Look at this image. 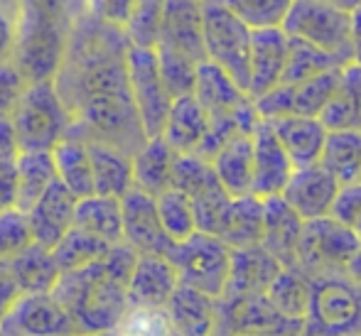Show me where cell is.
Segmentation results:
<instances>
[{"instance_id":"cell-1","label":"cell","mask_w":361,"mask_h":336,"mask_svg":"<svg viewBox=\"0 0 361 336\" xmlns=\"http://www.w3.org/2000/svg\"><path fill=\"white\" fill-rule=\"evenodd\" d=\"M128 44L118 27L106 25L84 8L72 25L54 86L72 118L67 135L99 140L133 155L147 135L126 76Z\"/></svg>"},{"instance_id":"cell-2","label":"cell","mask_w":361,"mask_h":336,"mask_svg":"<svg viewBox=\"0 0 361 336\" xmlns=\"http://www.w3.org/2000/svg\"><path fill=\"white\" fill-rule=\"evenodd\" d=\"M138 253L128 243L109 248L104 261L94 266L64 270L49 290L72 319L76 336L111 332L128 309L126 285L135 268Z\"/></svg>"},{"instance_id":"cell-3","label":"cell","mask_w":361,"mask_h":336,"mask_svg":"<svg viewBox=\"0 0 361 336\" xmlns=\"http://www.w3.org/2000/svg\"><path fill=\"white\" fill-rule=\"evenodd\" d=\"M305 336H361V287L344 273L310 278Z\"/></svg>"},{"instance_id":"cell-4","label":"cell","mask_w":361,"mask_h":336,"mask_svg":"<svg viewBox=\"0 0 361 336\" xmlns=\"http://www.w3.org/2000/svg\"><path fill=\"white\" fill-rule=\"evenodd\" d=\"M20 150H52L69 130V111L59 96L54 79L30 81L18 106L8 116Z\"/></svg>"},{"instance_id":"cell-5","label":"cell","mask_w":361,"mask_h":336,"mask_svg":"<svg viewBox=\"0 0 361 336\" xmlns=\"http://www.w3.org/2000/svg\"><path fill=\"white\" fill-rule=\"evenodd\" d=\"M72 25L15 10L13 62L27 81H47L57 76L67 54Z\"/></svg>"},{"instance_id":"cell-6","label":"cell","mask_w":361,"mask_h":336,"mask_svg":"<svg viewBox=\"0 0 361 336\" xmlns=\"http://www.w3.org/2000/svg\"><path fill=\"white\" fill-rule=\"evenodd\" d=\"M177 270L180 285L219 299L226 290L231 270V248L212 233L195 231L190 238L175 243L167 253Z\"/></svg>"},{"instance_id":"cell-7","label":"cell","mask_w":361,"mask_h":336,"mask_svg":"<svg viewBox=\"0 0 361 336\" xmlns=\"http://www.w3.org/2000/svg\"><path fill=\"white\" fill-rule=\"evenodd\" d=\"M202 42L207 62L216 64L243 91H248L251 30L219 0H202Z\"/></svg>"},{"instance_id":"cell-8","label":"cell","mask_w":361,"mask_h":336,"mask_svg":"<svg viewBox=\"0 0 361 336\" xmlns=\"http://www.w3.org/2000/svg\"><path fill=\"white\" fill-rule=\"evenodd\" d=\"M283 30L295 39L352 64V13L319 0H293Z\"/></svg>"},{"instance_id":"cell-9","label":"cell","mask_w":361,"mask_h":336,"mask_svg":"<svg viewBox=\"0 0 361 336\" xmlns=\"http://www.w3.org/2000/svg\"><path fill=\"white\" fill-rule=\"evenodd\" d=\"M359 248L361 238L349 226L334 221L332 216L312 218L305 221L300 231L295 268L310 278L322 273H344Z\"/></svg>"},{"instance_id":"cell-10","label":"cell","mask_w":361,"mask_h":336,"mask_svg":"<svg viewBox=\"0 0 361 336\" xmlns=\"http://www.w3.org/2000/svg\"><path fill=\"white\" fill-rule=\"evenodd\" d=\"M126 76H128V89L145 135L157 137L162 133L172 99L167 94L165 84H162L155 47L128 44V49H126Z\"/></svg>"},{"instance_id":"cell-11","label":"cell","mask_w":361,"mask_h":336,"mask_svg":"<svg viewBox=\"0 0 361 336\" xmlns=\"http://www.w3.org/2000/svg\"><path fill=\"white\" fill-rule=\"evenodd\" d=\"M209 118H236L246 133H253L261 118L256 116L253 101L231 76L212 62H202L197 67L195 91H192Z\"/></svg>"},{"instance_id":"cell-12","label":"cell","mask_w":361,"mask_h":336,"mask_svg":"<svg viewBox=\"0 0 361 336\" xmlns=\"http://www.w3.org/2000/svg\"><path fill=\"white\" fill-rule=\"evenodd\" d=\"M0 336H76L52 292H25L0 322Z\"/></svg>"},{"instance_id":"cell-13","label":"cell","mask_w":361,"mask_h":336,"mask_svg":"<svg viewBox=\"0 0 361 336\" xmlns=\"http://www.w3.org/2000/svg\"><path fill=\"white\" fill-rule=\"evenodd\" d=\"M121 216H123V243H128L135 253L167 256L175 243L167 238L165 228L157 216L155 197L130 187L121 197Z\"/></svg>"},{"instance_id":"cell-14","label":"cell","mask_w":361,"mask_h":336,"mask_svg":"<svg viewBox=\"0 0 361 336\" xmlns=\"http://www.w3.org/2000/svg\"><path fill=\"white\" fill-rule=\"evenodd\" d=\"M253 140V182L251 194L258 199L278 197L286 189L290 175H293V162L288 152L283 150L281 140L273 133V125L268 120H258L251 133Z\"/></svg>"},{"instance_id":"cell-15","label":"cell","mask_w":361,"mask_h":336,"mask_svg":"<svg viewBox=\"0 0 361 336\" xmlns=\"http://www.w3.org/2000/svg\"><path fill=\"white\" fill-rule=\"evenodd\" d=\"M290 52V37L283 27L251 30L248 49V91L251 99L278 86L286 74Z\"/></svg>"},{"instance_id":"cell-16","label":"cell","mask_w":361,"mask_h":336,"mask_svg":"<svg viewBox=\"0 0 361 336\" xmlns=\"http://www.w3.org/2000/svg\"><path fill=\"white\" fill-rule=\"evenodd\" d=\"M155 47H165L195 64L204 62L202 42V0H165Z\"/></svg>"},{"instance_id":"cell-17","label":"cell","mask_w":361,"mask_h":336,"mask_svg":"<svg viewBox=\"0 0 361 336\" xmlns=\"http://www.w3.org/2000/svg\"><path fill=\"white\" fill-rule=\"evenodd\" d=\"M337 180L319 162H314V165L295 167L281 197L302 221H312L329 216V206L337 197Z\"/></svg>"},{"instance_id":"cell-18","label":"cell","mask_w":361,"mask_h":336,"mask_svg":"<svg viewBox=\"0 0 361 336\" xmlns=\"http://www.w3.org/2000/svg\"><path fill=\"white\" fill-rule=\"evenodd\" d=\"M177 287H180V278H177V270L170 263V258L138 253V261H135V268L126 285L128 307L165 309Z\"/></svg>"},{"instance_id":"cell-19","label":"cell","mask_w":361,"mask_h":336,"mask_svg":"<svg viewBox=\"0 0 361 336\" xmlns=\"http://www.w3.org/2000/svg\"><path fill=\"white\" fill-rule=\"evenodd\" d=\"M74 206L76 197L62 182L54 180L47 187V192L25 211L30 221V231H32V241L52 251L59 243V238L74 226Z\"/></svg>"},{"instance_id":"cell-20","label":"cell","mask_w":361,"mask_h":336,"mask_svg":"<svg viewBox=\"0 0 361 336\" xmlns=\"http://www.w3.org/2000/svg\"><path fill=\"white\" fill-rule=\"evenodd\" d=\"M302 218L288 206L281 194L263 199V236L261 248L271 253L283 268H295Z\"/></svg>"},{"instance_id":"cell-21","label":"cell","mask_w":361,"mask_h":336,"mask_svg":"<svg viewBox=\"0 0 361 336\" xmlns=\"http://www.w3.org/2000/svg\"><path fill=\"white\" fill-rule=\"evenodd\" d=\"M281 268V263L271 253L263 251L261 246L233 248L228 282L221 297H246V294L266 292V287Z\"/></svg>"},{"instance_id":"cell-22","label":"cell","mask_w":361,"mask_h":336,"mask_svg":"<svg viewBox=\"0 0 361 336\" xmlns=\"http://www.w3.org/2000/svg\"><path fill=\"white\" fill-rule=\"evenodd\" d=\"M207 130H209V116L202 108L200 101L190 94L172 99L160 137L177 155H190L202 145Z\"/></svg>"},{"instance_id":"cell-23","label":"cell","mask_w":361,"mask_h":336,"mask_svg":"<svg viewBox=\"0 0 361 336\" xmlns=\"http://www.w3.org/2000/svg\"><path fill=\"white\" fill-rule=\"evenodd\" d=\"M165 312L180 336H214L216 299L200 290L180 285L167 302Z\"/></svg>"},{"instance_id":"cell-24","label":"cell","mask_w":361,"mask_h":336,"mask_svg":"<svg viewBox=\"0 0 361 336\" xmlns=\"http://www.w3.org/2000/svg\"><path fill=\"white\" fill-rule=\"evenodd\" d=\"M273 125V133L281 140L283 150L288 152L293 167L314 165L319 160V152L324 145L327 128L319 123V118L310 116H286V118L268 120Z\"/></svg>"},{"instance_id":"cell-25","label":"cell","mask_w":361,"mask_h":336,"mask_svg":"<svg viewBox=\"0 0 361 336\" xmlns=\"http://www.w3.org/2000/svg\"><path fill=\"white\" fill-rule=\"evenodd\" d=\"M216 180L228 194L236 197L251 194L253 182V140L251 135L238 133L231 140H226L216 150V155L209 160Z\"/></svg>"},{"instance_id":"cell-26","label":"cell","mask_w":361,"mask_h":336,"mask_svg":"<svg viewBox=\"0 0 361 336\" xmlns=\"http://www.w3.org/2000/svg\"><path fill=\"white\" fill-rule=\"evenodd\" d=\"M175 160L177 152L160 135L147 137L140 145V150H135L130 155V162H133V187L150 197L167 192L172 187Z\"/></svg>"},{"instance_id":"cell-27","label":"cell","mask_w":361,"mask_h":336,"mask_svg":"<svg viewBox=\"0 0 361 336\" xmlns=\"http://www.w3.org/2000/svg\"><path fill=\"white\" fill-rule=\"evenodd\" d=\"M86 145H89L94 194L121 199L133 187V162H130V155L99 140H86Z\"/></svg>"},{"instance_id":"cell-28","label":"cell","mask_w":361,"mask_h":336,"mask_svg":"<svg viewBox=\"0 0 361 336\" xmlns=\"http://www.w3.org/2000/svg\"><path fill=\"white\" fill-rule=\"evenodd\" d=\"M74 226L91 236L101 238L109 246L123 241V216H121V199L104 194H89L76 199Z\"/></svg>"},{"instance_id":"cell-29","label":"cell","mask_w":361,"mask_h":336,"mask_svg":"<svg viewBox=\"0 0 361 336\" xmlns=\"http://www.w3.org/2000/svg\"><path fill=\"white\" fill-rule=\"evenodd\" d=\"M319 165L337 180V185H354L361 177V130H327L319 152Z\"/></svg>"},{"instance_id":"cell-30","label":"cell","mask_w":361,"mask_h":336,"mask_svg":"<svg viewBox=\"0 0 361 336\" xmlns=\"http://www.w3.org/2000/svg\"><path fill=\"white\" fill-rule=\"evenodd\" d=\"M49 152H52L57 180L72 192L76 199L94 194V177H91V160L86 140H81L76 135H64Z\"/></svg>"},{"instance_id":"cell-31","label":"cell","mask_w":361,"mask_h":336,"mask_svg":"<svg viewBox=\"0 0 361 336\" xmlns=\"http://www.w3.org/2000/svg\"><path fill=\"white\" fill-rule=\"evenodd\" d=\"M57 180L52 152L49 150H25L20 152L15 165V206L27 211L47 187Z\"/></svg>"},{"instance_id":"cell-32","label":"cell","mask_w":361,"mask_h":336,"mask_svg":"<svg viewBox=\"0 0 361 336\" xmlns=\"http://www.w3.org/2000/svg\"><path fill=\"white\" fill-rule=\"evenodd\" d=\"M261 236H263V199H258L253 194L231 199V206L226 211L219 238L233 251V248L261 246Z\"/></svg>"},{"instance_id":"cell-33","label":"cell","mask_w":361,"mask_h":336,"mask_svg":"<svg viewBox=\"0 0 361 336\" xmlns=\"http://www.w3.org/2000/svg\"><path fill=\"white\" fill-rule=\"evenodd\" d=\"M8 266L13 270L23 294L25 292H49V290L54 287V282H57V278L62 275L52 251L44 246H37V243H30L18 256L8 258Z\"/></svg>"},{"instance_id":"cell-34","label":"cell","mask_w":361,"mask_h":336,"mask_svg":"<svg viewBox=\"0 0 361 336\" xmlns=\"http://www.w3.org/2000/svg\"><path fill=\"white\" fill-rule=\"evenodd\" d=\"M263 294L281 314L305 322L310 304V275L300 268H281Z\"/></svg>"},{"instance_id":"cell-35","label":"cell","mask_w":361,"mask_h":336,"mask_svg":"<svg viewBox=\"0 0 361 336\" xmlns=\"http://www.w3.org/2000/svg\"><path fill=\"white\" fill-rule=\"evenodd\" d=\"M187 199H190L192 211H195L197 231L219 236L233 197L224 189L221 182L216 180V175L209 177L202 187H197L192 194H187Z\"/></svg>"},{"instance_id":"cell-36","label":"cell","mask_w":361,"mask_h":336,"mask_svg":"<svg viewBox=\"0 0 361 336\" xmlns=\"http://www.w3.org/2000/svg\"><path fill=\"white\" fill-rule=\"evenodd\" d=\"M290 37V35H288ZM347 67L344 59H339L337 54L322 52V49L312 47V44L302 42V39L290 37V52H288V64H286V74H283L281 84H302V81L312 79V76L322 74L329 69H342Z\"/></svg>"},{"instance_id":"cell-37","label":"cell","mask_w":361,"mask_h":336,"mask_svg":"<svg viewBox=\"0 0 361 336\" xmlns=\"http://www.w3.org/2000/svg\"><path fill=\"white\" fill-rule=\"evenodd\" d=\"M109 248H111L109 243H104L101 238L72 226L59 238L57 246L52 248V256H54V261H57L59 270L64 273V270L86 268V266H94V263L104 261Z\"/></svg>"},{"instance_id":"cell-38","label":"cell","mask_w":361,"mask_h":336,"mask_svg":"<svg viewBox=\"0 0 361 336\" xmlns=\"http://www.w3.org/2000/svg\"><path fill=\"white\" fill-rule=\"evenodd\" d=\"M155 206H157V216H160L162 228H165L167 238H170L172 243L185 241V238H190L192 233L197 231L192 204L187 199V194H182L180 189L170 187L167 192L157 194Z\"/></svg>"},{"instance_id":"cell-39","label":"cell","mask_w":361,"mask_h":336,"mask_svg":"<svg viewBox=\"0 0 361 336\" xmlns=\"http://www.w3.org/2000/svg\"><path fill=\"white\" fill-rule=\"evenodd\" d=\"M228 13H233L248 30L283 27L293 0H219Z\"/></svg>"},{"instance_id":"cell-40","label":"cell","mask_w":361,"mask_h":336,"mask_svg":"<svg viewBox=\"0 0 361 336\" xmlns=\"http://www.w3.org/2000/svg\"><path fill=\"white\" fill-rule=\"evenodd\" d=\"M342 69L322 71V74L312 76V79H307V81H302V84L295 86L293 113L317 118V116L322 113L324 104L332 99V94L339 89V84H342Z\"/></svg>"},{"instance_id":"cell-41","label":"cell","mask_w":361,"mask_h":336,"mask_svg":"<svg viewBox=\"0 0 361 336\" xmlns=\"http://www.w3.org/2000/svg\"><path fill=\"white\" fill-rule=\"evenodd\" d=\"M165 0H133L130 15L123 25V35L135 47H155L160 35Z\"/></svg>"},{"instance_id":"cell-42","label":"cell","mask_w":361,"mask_h":336,"mask_svg":"<svg viewBox=\"0 0 361 336\" xmlns=\"http://www.w3.org/2000/svg\"><path fill=\"white\" fill-rule=\"evenodd\" d=\"M157 54V67H160L162 84H165L170 99H180V96H190L195 91L197 67L192 59L182 57V54L172 52L165 47H155Z\"/></svg>"},{"instance_id":"cell-43","label":"cell","mask_w":361,"mask_h":336,"mask_svg":"<svg viewBox=\"0 0 361 336\" xmlns=\"http://www.w3.org/2000/svg\"><path fill=\"white\" fill-rule=\"evenodd\" d=\"M32 231H30L27 213L18 206H8L0 211V258H13L30 246Z\"/></svg>"},{"instance_id":"cell-44","label":"cell","mask_w":361,"mask_h":336,"mask_svg":"<svg viewBox=\"0 0 361 336\" xmlns=\"http://www.w3.org/2000/svg\"><path fill=\"white\" fill-rule=\"evenodd\" d=\"M319 123L327 130H342V128H357L361 130V111L354 101V96L349 94V89L344 84H339V89L332 94V99L324 104L322 113L317 116Z\"/></svg>"},{"instance_id":"cell-45","label":"cell","mask_w":361,"mask_h":336,"mask_svg":"<svg viewBox=\"0 0 361 336\" xmlns=\"http://www.w3.org/2000/svg\"><path fill=\"white\" fill-rule=\"evenodd\" d=\"M253 108L261 120H278L293 116V104H295V86L293 84H278L271 91L256 96Z\"/></svg>"},{"instance_id":"cell-46","label":"cell","mask_w":361,"mask_h":336,"mask_svg":"<svg viewBox=\"0 0 361 336\" xmlns=\"http://www.w3.org/2000/svg\"><path fill=\"white\" fill-rule=\"evenodd\" d=\"M15 10H27L57 23L74 25L76 15L84 10V0H18Z\"/></svg>"},{"instance_id":"cell-47","label":"cell","mask_w":361,"mask_h":336,"mask_svg":"<svg viewBox=\"0 0 361 336\" xmlns=\"http://www.w3.org/2000/svg\"><path fill=\"white\" fill-rule=\"evenodd\" d=\"M27 84L30 81L23 76V71L15 67L13 59L0 62V118H8L13 113V108L18 106Z\"/></svg>"},{"instance_id":"cell-48","label":"cell","mask_w":361,"mask_h":336,"mask_svg":"<svg viewBox=\"0 0 361 336\" xmlns=\"http://www.w3.org/2000/svg\"><path fill=\"white\" fill-rule=\"evenodd\" d=\"M329 216L334 221L344 223V226L354 228L357 218L361 216V182L339 187L337 197H334L332 206H329Z\"/></svg>"},{"instance_id":"cell-49","label":"cell","mask_w":361,"mask_h":336,"mask_svg":"<svg viewBox=\"0 0 361 336\" xmlns=\"http://www.w3.org/2000/svg\"><path fill=\"white\" fill-rule=\"evenodd\" d=\"M20 297H23V290H20L8 261L0 258V322H3V317L13 309V304L18 302Z\"/></svg>"},{"instance_id":"cell-50","label":"cell","mask_w":361,"mask_h":336,"mask_svg":"<svg viewBox=\"0 0 361 336\" xmlns=\"http://www.w3.org/2000/svg\"><path fill=\"white\" fill-rule=\"evenodd\" d=\"M20 145L10 118H0V167H15L20 157Z\"/></svg>"},{"instance_id":"cell-51","label":"cell","mask_w":361,"mask_h":336,"mask_svg":"<svg viewBox=\"0 0 361 336\" xmlns=\"http://www.w3.org/2000/svg\"><path fill=\"white\" fill-rule=\"evenodd\" d=\"M15 49V13L0 5V62L13 59Z\"/></svg>"},{"instance_id":"cell-52","label":"cell","mask_w":361,"mask_h":336,"mask_svg":"<svg viewBox=\"0 0 361 336\" xmlns=\"http://www.w3.org/2000/svg\"><path fill=\"white\" fill-rule=\"evenodd\" d=\"M15 206V167H0V211Z\"/></svg>"},{"instance_id":"cell-53","label":"cell","mask_w":361,"mask_h":336,"mask_svg":"<svg viewBox=\"0 0 361 336\" xmlns=\"http://www.w3.org/2000/svg\"><path fill=\"white\" fill-rule=\"evenodd\" d=\"M342 84L349 89V94L354 96V101H357V106L361 111V67L359 64L352 62L342 69Z\"/></svg>"},{"instance_id":"cell-54","label":"cell","mask_w":361,"mask_h":336,"mask_svg":"<svg viewBox=\"0 0 361 336\" xmlns=\"http://www.w3.org/2000/svg\"><path fill=\"white\" fill-rule=\"evenodd\" d=\"M352 62L361 67V5L352 10Z\"/></svg>"},{"instance_id":"cell-55","label":"cell","mask_w":361,"mask_h":336,"mask_svg":"<svg viewBox=\"0 0 361 336\" xmlns=\"http://www.w3.org/2000/svg\"><path fill=\"white\" fill-rule=\"evenodd\" d=\"M344 275H347V278L352 280L354 285H359V287H361V248L352 256V261L347 263V268H344Z\"/></svg>"},{"instance_id":"cell-56","label":"cell","mask_w":361,"mask_h":336,"mask_svg":"<svg viewBox=\"0 0 361 336\" xmlns=\"http://www.w3.org/2000/svg\"><path fill=\"white\" fill-rule=\"evenodd\" d=\"M319 3H329V5H337V8H342V10H357L359 5H361V0H319Z\"/></svg>"},{"instance_id":"cell-57","label":"cell","mask_w":361,"mask_h":336,"mask_svg":"<svg viewBox=\"0 0 361 336\" xmlns=\"http://www.w3.org/2000/svg\"><path fill=\"white\" fill-rule=\"evenodd\" d=\"M352 231H354V233H357V236L361 238V216L357 218V223H354V228H352Z\"/></svg>"},{"instance_id":"cell-58","label":"cell","mask_w":361,"mask_h":336,"mask_svg":"<svg viewBox=\"0 0 361 336\" xmlns=\"http://www.w3.org/2000/svg\"><path fill=\"white\" fill-rule=\"evenodd\" d=\"M228 336H253V334H228Z\"/></svg>"},{"instance_id":"cell-59","label":"cell","mask_w":361,"mask_h":336,"mask_svg":"<svg viewBox=\"0 0 361 336\" xmlns=\"http://www.w3.org/2000/svg\"><path fill=\"white\" fill-rule=\"evenodd\" d=\"M359 182H361V177H359Z\"/></svg>"}]
</instances>
